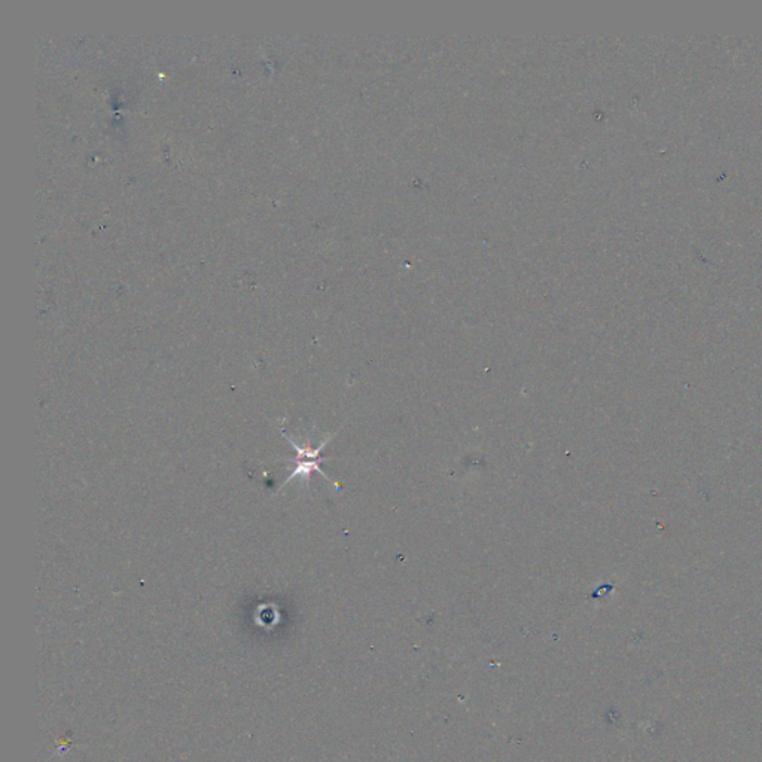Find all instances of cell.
Here are the masks:
<instances>
[{
    "mask_svg": "<svg viewBox=\"0 0 762 762\" xmlns=\"http://www.w3.org/2000/svg\"><path fill=\"white\" fill-rule=\"evenodd\" d=\"M283 436H285V438L288 439L289 444H291L292 448L295 450L296 456H295L293 459L289 460L291 463H293V469H292L291 475L286 478V480L281 483V485L279 487L277 492H280V490H281L283 487L288 485V484L293 480V478L301 476V478H304V480H308V478L312 476L313 472L320 474L322 476L326 478V480H328L331 484H334L335 487L340 488V485H338L337 483H335V481H332L331 478H329L324 471H322V468H320V464L326 460V457H322V451L325 450V447L328 445V443L331 441V439H332L335 435H331L329 438L324 439V441H322L316 448H313L310 444H305V445L296 444L295 441H292V439H291L289 436H286L285 433H283Z\"/></svg>",
    "mask_w": 762,
    "mask_h": 762,
    "instance_id": "cell-1",
    "label": "cell"
}]
</instances>
